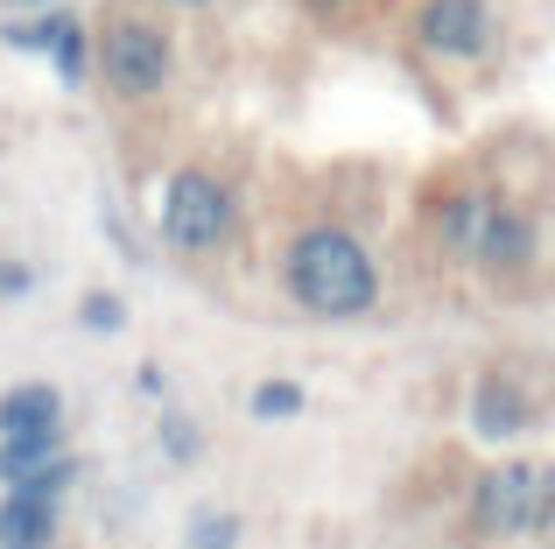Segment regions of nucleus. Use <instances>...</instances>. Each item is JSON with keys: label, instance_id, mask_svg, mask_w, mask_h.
Listing matches in <instances>:
<instances>
[{"label": "nucleus", "instance_id": "nucleus-1", "mask_svg": "<svg viewBox=\"0 0 555 549\" xmlns=\"http://www.w3.org/2000/svg\"><path fill=\"white\" fill-rule=\"evenodd\" d=\"M282 274H288V296H296L310 317H331V324L366 317L379 303V261L345 233V226H310V233H296Z\"/></svg>", "mask_w": 555, "mask_h": 549}, {"label": "nucleus", "instance_id": "nucleus-2", "mask_svg": "<svg viewBox=\"0 0 555 549\" xmlns=\"http://www.w3.org/2000/svg\"><path fill=\"white\" fill-rule=\"evenodd\" d=\"M232 233V197L211 169H177L163 183V240L183 254H204Z\"/></svg>", "mask_w": 555, "mask_h": 549}, {"label": "nucleus", "instance_id": "nucleus-3", "mask_svg": "<svg viewBox=\"0 0 555 549\" xmlns=\"http://www.w3.org/2000/svg\"><path fill=\"white\" fill-rule=\"evenodd\" d=\"M99 71L120 99H155L169 85V36L155 22H113L99 36Z\"/></svg>", "mask_w": 555, "mask_h": 549}, {"label": "nucleus", "instance_id": "nucleus-4", "mask_svg": "<svg viewBox=\"0 0 555 549\" xmlns=\"http://www.w3.org/2000/svg\"><path fill=\"white\" fill-rule=\"evenodd\" d=\"M478 522L500 536H534L548 522V472L534 465H506L478 480Z\"/></svg>", "mask_w": 555, "mask_h": 549}, {"label": "nucleus", "instance_id": "nucleus-5", "mask_svg": "<svg viewBox=\"0 0 555 549\" xmlns=\"http://www.w3.org/2000/svg\"><path fill=\"white\" fill-rule=\"evenodd\" d=\"M422 42L436 56H486L492 50V8L486 0H429L422 8Z\"/></svg>", "mask_w": 555, "mask_h": 549}, {"label": "nucleus", "instance_id": "nucleus-6", "mask_svg": "<svg viewBox=\"0 0 555 549\" xmlns=\"http://www.w3.org/2000/svg\"><path fill=\"white\" fill-rule=\"evenodd\" d=\"M534 219H528V205H506V197H486V219H478V233H472V254L486 261L492 274L500 268H528L534 261Z\"/></svg>", "mask_w": 555, "mask_h": 549}, {"label": "nucleus", "instance_id": "nucleus-7", "mask_svg": "<svg viewBox=\"0 0 555 549\" xmlns=\"http://www.w3.org/2000/svg\"><path fill=\"white\" fill-rule=\"evenodd\" d=\"M28 437H64V395L50 381H22L0 395V444H28Z\"/></svg>", "mask_w": 555, "mask_h": 549}, {"label": "nucleus", "instance_id": "nucleus-8", "mask_svg": "<svg viewBox=\"0 0 555 549\" xmlns=\"http://www.w3.org/2000/svg\"><path fill=\"white\" fill-rule=\"evenodd\" d=\"M528 423H534V409H528V395H520L514 381H478V395H472V430H478V437L506 444V437H520Z\"/></svg>", "mask_w": 555, "mask_h": 549}, {"label": "nucleus", "instance_id": "nucleus-9", "mask_svg": "<svg viewBox=\"0 0 555 549\" xmlns=\"http://www.w3.org/2000/svg\"><path fill=\"white\" fill-rule=\"evenodd\" d=\"M56 542V500L8 494L0 500V549H50Z\"/></svg>", "mask_w": 555, "mask_h": 549}, {"label": "nucleus", "instance_id": "nucleus-10", "mask_svg": "<svg viewBox=\"0 0 555 549\" xmlns=\"http://www.w3.org/2000/svg\"><path fill=\"white\" fill-rule=\"evenodd\" d=\"M14 50H56V64H64V78H78L85 71V28L70 22V14H42V22H22L8 28Z\"/></svg>", "mask_w": 555, "mask_h": 549}, {"label": "nucleus", "instance_id": "nucleus-11", "mask_svg": "<svg viewBox=\"0 0 555 549\" xmlns=\"http://www.w3.org/2000/svg\"><path fill=\"white\" fill-rule=\"evenodd\" d=\"M240 542V514H218V508H197L183 528V549H232Z\"/></svg>", "mask_w": 555, "mask_h": 549}, {"label": "nucleus", "instance_id": "nucleus-12", "mask_svg": "<svg viewBox=\"0 0 555 549\" xmlns=\"http://www.w3.org/2000/svg\"><path fill=\"white\" fill-rule=\"evenodd\" d=\"M246 409H254V423H282V416L302 409V387L296 381H260L254 395H246Z\"/></svg>", "mask_w": 555, "mask_h": 549}, {"label": "nucleus", "instance_id": "nucleus-13", "mask_svg": "<svg viewBox=\"0 0 555 549\" xmlns=\"http://www.w3.org/2000/svg\"><path fill=\"white\" fill-rule=\"evenodd\" d=\"M478 219H486V197H450V205H443V240H450V247H464V254H472V233H478Z\"/></svg>", "mask_w": 555, "mask_h": 549}, {"label": "nucleus", "instance_id": "nucleus-14", "mask_svg": "<svg viewBox=\"0 0 555 549\" xmlns=\"http://www.w3.org/2000/svg\"><path fill=\"white\" fill-rule=\"evenodd\" d=\"M78 324H85V331H120V324H127V303H120V296H85V303H78Z\"/></svg>", "mask_w": 555, "mask_h": 549}, {"label": "nucleus", "instance_id": "nucleus-15", "mask_svg": "<svg viewBox=\"0 0 555 549\" xmlns=\"http://www.w3.org/2000/svg\"><path fill=\"white\" fill-rule=\"evenodd\" d=\"M169 451H177V458H197V437H190V423H183V416L169 423Z\"/></svg>", "mask_w": 555, "mask_h": 549}, {"label": "nucleus", "instance_id": "nucleus-16", "mask_svg": "<svg viewBox=\"0 0 555 549\" xmlns=\"http://www.w3.org/2000/svg\"><path fill=\"white\" fill-rule=\"evenodd\" d=\"M177 8H211V0H177Z\"/></svg>", "mask_w": 555, "mask_h": 549}, {"label": "nucleus", "instance_id": "nucleus-17", "mask_svg": "<svg viewBox=\"0 0 555 549\" xmlns=\"http://www.w3.org/2000/svg\"><path fill=\"white\" fill-rule=\"evenodd\" d=\"M22 8H50V0H22Z\"/></svg>", "mask_w": 555, "mask_h": 549}]
</instances>
